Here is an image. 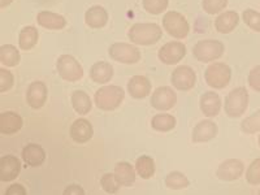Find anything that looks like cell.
I'll use <instances>...</instances> for the list:
<instances>
[{
  "label": "cell",
  "mask_w": 260,
  "mask_h": 195,
  "mask_svg": "<svg viewBox=\"0 0 260 195\" xmlns=\"http://www.w3.org/2000/svg\"><path fill=\"white\" fill-rule=\"evenodd\" d=\"M199 107L206 117H215L221 111V98L215 91H206L201 96Z\"/></svg>",
  "instance_id": "obj_17"
},
{
  "label": "cell",
  "mask_w": 260,
  "mask_h": 195,
  "mask_svg": "<svg viewBox=\"0 0 260 195\" xmlns=\"http://www.w3.org/2000/svg\"><path fill=\"white\" fill-rule=\"evenodd\" d=\"M47 87L41 81L30 83L26 90V102L32 110H39L47 101Z\"/></svg>",
  "instance_id": "obj_13"
},
{
  "label": "cell",
  "mask_w": 260,
  "mask_h": 195,
  "mask_svg": "<svg viewBox=\"0 0 260 195\" xmlns=\"http://www.w3.org/2000/svg\"><path fill=\"white\" fill-rule=\"evenodd\" d=\"M101 186L107 194H116L121 186L115 173H106L101 178Z\"/></svg>",
  "instance_id": "obj_33"
},
{
  "label": "cell",
  "mask_w": 260,
  "mask_h": 195,
  "mask_svg": "<svg viewBox=\"0 0 260 195\" xmlns=\"http://www.w3.org/2000/svg\"><path fill=\"white\" fill-rule=\"evenodd\" d=\"M257 143H259V147H260V136H259V138H257Z\"/></svg>",
  "instance_id": "obj_43"
},
{
  "label": "cell",
  "mask_w": 260,
  "mask_h": 195,
  "mask_svg": "<svg viewBox=\"0 0 260 195\" xmlns=\"http://www.w3.org/2000/svg\"><path fill=\"white\" fill-rule=\"evenodd\" d=\"M90 77L96 83L110 82L113 77V68L110 62L98 61L90 68Z\"/></svg>",
  "instance_id": "obj_24"
},
{
  "label": "cell",
  "mask_w": 260,
  "mask_h": 195,
  "mask_svg": "<svg viewBox=\"0 0 260 195\" xmlns=\"http://www.w3.org/2000/svg\"><path fill=\"white\" fill-rule=\"evenodd\" d=\"M110 57L121 64H136L141 60V51L129 43H113L110 46Z\"/></svg>",
  "instance_id": "obj_8"
},
{
  "label": "cell",
  "mask_w": 260,
  "mask_h": 195,
  "mask_svg": "<svg viewBox=\"0 0 260 195\" xmlns=\"http://www.w3.org/2000/svg\"><path fill=\"white\" fill-rule=\"evenodd\" d=\"M246 181L250 185H259L260 183V157L255 159L248 166L247 171H246Z\"/></svg>",
  "instance_id": "obj_37"
},
{
  "label": "cell",
  "mask_w": 260,
  "mask_h": 195,
  "mask_svg": "<svg viewBox=\"0 0 260 195\" xmlns=\"http://www.w3.org/2000/svg\"><path fill=\"white\" fill-rule=\"evenodd\" d=\"M248 106V91L246 87H236L225 98L224 110L228 117L240 118Z\"/></svg>",
  "instance_id": "obj_3"
},
{
  "label": "cell",
  "mask_w": 260,
  "mask_h": 195,
  "mask_svg": "<svg viewBox=\"0 0 260 195\" xmlns=\"http://www.w3.org/2000/svg\"><path fill=\"white\" fill-rule=\"evenodd\" d=\"M245 172V166L243 162L238 159H228L222 161L216 171V176L221 181H236L243 175Z\"/></svg>",
  "instance_id": "obj_12"
},
{
  "label": "cell",
  "mask_w": 260,
  "mask_h": 195,
  "mask_svg": "<svg viewBox=\"0 0 260 195\" xmlns=\"http://www.w3.org/2000/svg\"><path fill=\"white\" fill-rule=\"evenodd\" d=\"M115 175L121 186H132L136 182V171L130 162L120 161L115 167Z\"/></svg>",
  "instance_id": "obj_25"
},
{
  "label": "cell",
  "mask_w": 260,
  "mask_h": 195,
  "mask_svg": "<svg viewBox=\"0 0 260 195\" xmlns=\"http://www.w3.org/2000/svg\"><path fill=\"white\" fill-rule=\"evenodd\" d=\"M241 129L246 134H255L256 132H260V110L246 117L241 122Z\"/></svg>",
  "instance_id": "obj_32"
},
{
  "label": "cell",
  "mask_w": 260,
  "mask_h": 195,
  "mask_svg": "<svg viewBox=\"0 0 260 195\" xmlns=\"http://www.w3.org/2000/svg\"><path fill=\"white\" fill-rule=\"evenodd\" d=\"M72 106L78 115H87L91 111V99L82 90H76L72 94Z\"/></svg>",
  "instance_id": "obj_26"
},
{
  "label": "cell",
  "mask_w": 260,
  "mask_h": 195,
  "mask_svg": "<svg viewBox=\"0 0 260 195\" xmlns=\"http://www.w3.org/2000/svg\"><path fill=\"white\" fill-rule=\"evenodd\" d=\"M243 22L254 31L260 32V13L254 9H245L242 13Z\"/></svg>",
  "instance_id": "obj_34"
},
{
  "label": "cell",
  "mask_w": 260,
  "mask_h": 195,
  "mask_svg": "<svg viewBox=\"0 0 260 195\" xmlns=\"http://www.w3.org/2000/svg\"><path fill=\"white\" fill-rule=\"evenodd\" d=\"M189 180L181 172H171L166 177V186L171 190H182L189 186Z\"/></svg>",
  "instance_id": "obj_31"
},
{
  "label": "cell",
  "mask_w": 260,
  "mask_h": 195,
  "mask_svg": "<svg viewBox=\"0 0 260 195\" xmlns=\"http://www.w3.org/2000/svg\"><path fill=\"white\" fill-rule=\"evenodd\" d=\"M22 160L29 167H41L46 160V151L37 143H29L22 150Z\"/></svg>",
  "instance_id": "obj_20"
},
{
  "label": "cell",
  "mask_w": 260,
  "mask_h": 195,
  "mask_svg": "<svg viewBox=\"0 0 260 195\" xmlns=\"http://www.w3.org/2000/svg\"><path fill=\"white\" fill-rule=\"evenodd\" d=\"M37 22L42 27L50 30H61L67 25V20L64 16L57 13L50 12V11H42L37 15Z\"/></svg>",
  "instance_id": "obj_21"
},
{
  "label": "cell",
  "mask_w": 260,
  "mask_h": 195,
  "mask_svg": "<svg viewBox=\"0 0 260 195\" xmlns=\"http://www.w3.org/2000/svg\"><path fill=\"white\" fill-rule=\"evenodd\" d=\"M169 0H142L143 8L151 15H160L167 9Z\"/></svg>",
  "instance_id": "obj_36"
},
{
  "label": "cell",
  "mask_w": 260,
  "mask_h": 195,
  "mask_svg": "<svg viewBox=\"0 0 260 195\" xmlns=\"http://www.w3.org/2000/svg\"><path fill=\"white\" fill-rule=\"evenodd\" d=\"M13 83H15L13 74L6 68L0 69V91L6 92L11 90L13 87Z\"/></svg>",
  "instance_id": "obj_38"
},
{
  "label": "cell",
  "mask_w": 260,
  "mask_h": 195,
  "mask_svg": "<svg viewBox=\"0 0 260 195\" xmlns=\"http://www.w3.org/2000/svg\"><path fill=\"white\" fill-rule=\"evenodd\" d=\"M38 42V30L34 26H25L20 31L18 37V46L21 50L29 51L31 50Z\"/></svg>",
  "instance_id": "obj_27"
},
{
  "label": "cell",
  "mask_w": 260,
  "mask_h": 195,
  "mask_svg": "<svg viewBox=\"0 0 260 195\" xmlns=\"http://www.w3.org/2000/svg\"><path fill=\"white\" fill-rule=\"evenodd\" d=\"M71 138L76 143H86L92 138L94 129L89 120L86 118H78L71 125Z\"/></svg>",
  "instance_id": "obj_16"
},
{
  "label": "cell",
  "mask_w": 260,
  "mask_h": 195,
  "mask_svg": "<svg viewBox=\"0 0 260 195\" xmlns=\"http://www.w3.org/2000/svg\"><path fill=\"white\" fill-rule=\"evenodd\" d=\"M151 126L156 132L167 133V132H171L172 129H175L176 118L172 115H168V113H159V115H155L152 117Z\"/></svg>",
  "instance_id": "obj_28"
},
{
  "label": "cell",
  "mask_w": 260,
  "mask_h": 195,
  "mask_svg": "<svg viewBox=\"0 0 260 195\" xmlns=\"http://www.w3.org/2000/svg\"><path fill=\"white\" fill-rule=\"evenodd\" d=\"M4 195H26V189L21 183H12L6 190V194Z\"/></svg>",
  "instance_id": "obj_40"
},
{
  "label": "cell",
  "mask_w": 260,
  "mask_h": 195,
  "mask_svg": "<svg viewBox=\"0 0 260 195\" xmlns=\"http://www.w3.org/2000/svg\"><path fill=\"white\" fill-rule=\"evenodd\" d=\"M162 30L159 25L154 22H146V24H134L129 29L127 37L130 42L138 46H151L155 45L161 39Z\"/></svg>",
  "instance_id": "obj_1"
},
{
  "label": "cell",
  "mask_w": 260,
  "mask_h": 195,
  "mask_svg": "<svg viewBox=\"0 0 260 195\" xmlns=\"http://www.w3.org/2000/svg\"><path fill=\"white\" fill-rule=\"evenodd\" d=\"M225 46L222 42L216 39H203L195 43L192 47V55L201 62H211L224 55Z\"/></svg>",
  "instance_id": "obj_4"
},
{
  "label": "cell",
  "mask_w": 260,
  "mask_h": 195,
  "mask_svg": "<svg viewBox=\"0 0 260 195\" xmlns=\"http://www.w3.org/2000/svg\"><path fill=\"white\" fill-rule=\"evenodd\" d=\"M85 22L92 29H101L108 22V13L101 6H94L89 8L85 13Z\"/></svg>",
  "instance_id": "obj_23"
},
{
  "label": "cell",
  "mask_w": 260,
  "mask_h": 195,
  "mask_svg": "<svg viewBox=\"0 0 260 195\" xmlns=\"http://www.w3.org/2000/svg\"><path fill=\"white\" fill-rule=\"evenodd\" d=\"M171 82L173 87L181 91H189L195 86L197 82V74L192 71V68L187 65L177 67L175 71L172 72Z\"/></svg>",
  "instance_id": "obj_9"
},
{
  "label": "cell",
  "mask_w": 260,
  "mask_h": 195,
  "mask_svg": "<svg viewBox=\"0 0 260 195\" xmlns=\"http://www.w3.org/2000/svg\"><path fill=\"white\" fill-rule=\"evenodd\" d=\"M177 103V95L175 90L168 86L157 87L151 95V106L157 111H169Z\"/></svg>",
  "instance_id": "obj_10"
},
{
  "label": "cell",
  "mask_w": 260,
  "mask_h": 195,
  "mask_svg": "<svg viewBox=\"0 0 260 195\" xmlns=\"http://www.w3.org/2000/svg\"><path fill=\"white\" fill-rule=\"evenodd\" d=\"M162 27L166 29L169 36L176 39L186 38L190 31V25L186 18L176 11H171V12L164 15Z\"/></svg>",
  "instance_id": "obj_6"
},
{
  "label": "cell",
  "mask_w": 260,
  "mask_h": 195,
  "mask_svg": "<svg viewBox=\"0 0 260 195\" xmlns=\"http://www.w3.org/2000/svg\"><path fill=\"white\" fill-rule=\"evenodd\" d=\"M217 125L216 122L211 121V120H203L199 121L195 125L192 129V142L195 143H204L210 142L217 134Z\"/></svg>",
  "instance_id": "obj_15"
},
{
  "label": "cell",
  "mask_w": 260,
  "mask_h": 195,
  "mask_svg": "<svg viewBox=\"0 0 260 195\" xmlns=\"http://www.w3.org/2000/svg\"><path fill=\"white\" fill-rule=\"evenodd\" d=\"M127 92L133 99H145L151 92V82L145 76H134L127 81Z\"/></svg>",
  "instance_id": "obj_18"
},
{
  "label": "cell",
  "mask_w": 260,
  "mask_h": 195,
  "mask_svg": "<svg viewBox=\"0 0 260 195\" xmlns=\"http://www.w3.org/2000/svg\"><path fill=\"white\" fill-rule=\"evenodd\" d=\"M21 172V162L15 155H6L0 159V180L9 182L18 177Z\"/></svg>",
  "instance_id": "obj_14"
},
{
  "label": "cell",
  "mask_w": 260,
  "mask_h": 195,
  "mask_svg": "<svg viewBox=\"0 0 260 195\" xmlns=\"http://www.w3.org/2000/svg\"><path fill=\"white\" fill-rule=\"evenodd\" d=\"M257 195H260V190H259V194H257Z\"/></svg>",
  "instance_id": "obj_44"
},
{
  "label": "cell",
  "mask_w": 260,
  "mask_h": 195,
  "mask_svg": "<svg viewBox=\"0 0 260 195\" xmlns=\"http://www.w3.org/2000/svg\"><path fill=\"white\" fill-rule=\"evenodd\" d=\"M232 69L224 62H213L204 72V80L213 89H224L231 82Z\"/></svg>",
  "instance_id": "obj_5"
},
{
  "label": "cell",
  "mask_w": 260,
  "mask_h": 195,
  "mask_svg": "<svg viewBox=\"0 0 260 195\" xmlns=\"http://www.w3.org/2000/svg\"><path fill=\"white\" fill-rule=\"evenodd\" d=\"M20 52L12 45H3L0 47V62L4 67H16L20 62Z\"/></svg>",
  "instance_id": "obj_30"
},
{
  "label": "cell",
  "mask_w": 260,
  "mask_h": 195,
  "mask_svg": "<svg viewBox=\"0 0 260 195\" xmlns=\"http://www.w3.org/2000/svg\"><path fill=\"white\" fill-rule=\"evenodd\" d=\"M22 125H24V121L18 113L7 111V112H2V115H0V132H2V134L9 136V134L17 133L21 130Z\"/></svg>",
  "instance_id": "obj_19"
},
{
  "label": "cell",
  "mask_w": 260,
  "mask_h": 195,
  "mask_svg": "<svg viewBox=\"0 0 260 195\" xmlns=\"http://www.w3.org/2000/svg\"><path fill=\"white\" fill-rule=\"evenodd\" d=\"M57 73L62 80L68 82H76L83 77V69L80 62L71 55H61L57 59Z\"/></svg>",
  "instance_id": "obj_7"
},
{
  "label": "cell",
  "mask_w": 260,
  "mask_h": 195,
  "mask_svg": "<svg viewBox=\"0 0 260 195\" xmlns=\"http://www.w3.org/2000/svg\"><path fill=\"white\" fill-rule=\"evenodd\" d=\"M125 98L122 87L116 85L103 86L95 92L94 101L96 107L102 111H115L120 107Z\"/></svg>",
  "instance_id": "obj_2"
},
{
  "label": "cell",
  "mask_w": 260,
  "mask_h": 195,
  "mask_svg": "<svg viewBox=\"0 0 260 195\" xmlns=\"http://www.w3.org/2000/svg\"><path fill=\"white\" fill-rule=\"evenodd\" d=\"M62 195H85V190L77 183H72V185H68L65 187Z\"/></svg>",
  "instance_id": "obj_41"
},
{
  "label": "cell",
  "mask_w": 260,
  "mask_h": 195,
  "mask_svg": "<svg viewBox=\"0 0 260 195\" xmlns=\"http://www.w3.org/2000/svg\"><path fill=\"white\" fill-rule=\"evenodd\" d=\"M136 171L141 178L143 180H148L155 175V162L154 159L147 155H142L139 156L136 161Z\"/></svg>",
  "instance_id": "obj_29"
},
{
  "label": "cell",
  "mask_w": 260,
  "mask_h": 195,
  "mask_svg": "<svg viewBox=\"0 0 260 195\" xmlns=\"http://www.w3.org/2000/svg\"><path fill=\"white\" fill-rule=\"evenodd\" d=\"M13 0H0V7L2 8H4V7H8L9 4L12 3Z\"/></svg>",
  "instance_id": "obj_42"
},
{
  "label": "cell",
  "mask_w": 260,
  "mask_h": 195,
  "mask_svg": "<svg viewBox=\"0 0 260 195\" xmlns=\"http://www.w3.org/2000/svg\"><path fill=\"white\" fill-rule=\"evenodd\" d=\"M159 60L166 65H175L186 56V47L181 42H168L157 52Z\"/></svg>",
  "instance_id": "obj_11"
},
{
  "label": "cell",
  "mask_w": 260,
  "mask_h": 195,
  "mask_svg": "<svg viewBox=\"0 0 260 195\" xmlns=\"http://www.w3.org/2000/svg\"><path fill=\"white\" fill-rule=\"evenodd\" d=\"M228 6V0H203L202 8L207 15H217Z\"/></svg>",
  "instance_id": "obj_35"
},
{
  "label": "cell",
  "mask_w": 260,
  "mask_h": 195,
  "mask_svg": "<svg viewBox=\"0 0 260 195\" xmlns=\"http://www.w3.org/2000/svg\"><path fill=\"white\" fill-rule=\"evenodd\" d=\"M247 81L248 85H250V87L252 90L260 92V65H257V67H255V68H252L250 71Z\"/></svg>",
  "instance_id": "obj_39"
},
{
  "label": "cell",
  "mask_w": 260,
  "mask_h": 195,
  "mask_svg": "<svg viewBox=\"0 0 260 195\" xmlns=\"http://www.w3.org/2000/svg\"><path fill=\"white\" fill-rule=\"evenodd\" d=\"M240 22V16L234 11H226L216 17L215 29L221 34H229L233 31Z\"/></svg>",
  "instance_id": "obj_22"
}]
</instances>
